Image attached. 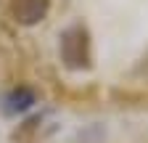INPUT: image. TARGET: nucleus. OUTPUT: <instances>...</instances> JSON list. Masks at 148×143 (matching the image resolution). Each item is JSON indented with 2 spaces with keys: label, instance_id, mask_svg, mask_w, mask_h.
<instances>
[{
  "label": "nucleus",
  "instance_id": "7ed1b4c3",
  "mask_svg": "<svg viewBox=\"0 0 148 143\" xmlns=\"http://www.w3.org/2000/svg\"><path fill=\"white\" fill-rule=\"evenodd\" d=\"M34 90L32 87H13L11 93H5V98H3V114H8V117H18V114H24V111H29L32 106H34Z\"/></svg>",
  "mask_w": 148,
  "mask_h": 143
},
{
  "label": "nucleus",
  "instance_id": "f03ea898",
  "mask_svg": "<svg viewBox=\"0 0 148 143\" xmlns=\"http://www.w3.org/2000/svg\"><path fill=\"white\" fill-rule=\"evenodd\" d=\"M50 8V0H11V13L18 24L24 27H34L40 24Z\"/></svg>",
  "mask_w": 148,
  "mask_h": 143
},
{
  "label": "nucleus",
  "instance_id": "f257e3e1",
  "mask_svg": "<svg viewBox=\"0 0 148 143\" xmlns=\"http://www.w3.org/2000/svg\"><path fill=\"white\" fill-rule=\"evenodd\" d=\"M61 61L71 72H85L92 64L90 53V32L82 24H71L61 32Z\"/></svg>",
  "mask_w": 148,
  "mask_h": 143
}]
</instances>
